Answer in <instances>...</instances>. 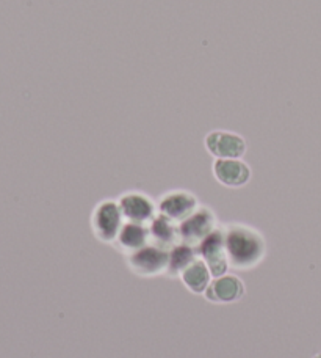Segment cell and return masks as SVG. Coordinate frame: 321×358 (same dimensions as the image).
Returning a JSON list of instances; mask_svg holds the SVG:
<instances>
[{
    "label": "cell",
    "mask_w": 321,
    "mask_h": 358,
    "mask_svg": "<svg viewBox=\"0 0 321 358\" xmlns=\"http://www.w3.org/2000/svg\"><path fill=\"white\" fill-rule=\"evenodd\" d=\"M223 233L229 268L249 272L263 263L267 257V241L259 229L248 223L232 222L223 225Z\"/></svg>",
    "instance_id": "cell-1"
},
{
    "label": "cell",
    "mask_w": 321,
    "mask_h": 358,
    "mask_svg": "<svg viewBox=\"0 0 321 358\" xmlns=\"http://www.w3.org/2000/svg\"><path fill=\"white\" fill-rule=\"evenodd\" d=\"M124 223L126 219L121 213L118 200H112V198L100 200L89 215V227H91L93 236L105 245H113L117 242Z\"/></svg>",
    "instance_id": "cell-2"
},
{
    "label": "cell",
    "mask_w": 321,
    "mask_h": 358,
    "mask_svg": "<svg viewBox=\"0 0 321 358\" xmlns=\"http://www.w3.org/2000/svg\"><path fill=\"white\" fill-rule=\"evenodd\" d=\"M168 259L170 250L151 242V244L140 248V250L127 255L126 263L132 273L143 278H152L166 273Z\"/></svg>",
    "instance_id": "cell-3"
},
{
    "label": "cell",
    "mask_w": 321,
    "mask_h": 358,
    "mask_svg": "<svg viewBox=\"0 0 321 358\" xmlns=\"http://www.w3.org/2000/svg\"><path fill=\"white\" fill-rule=\"evenodd\" d=\"M218 227L220 225H218L214 209L201 204L187 220L179 223V236H181L182 244L196 248Z\"/></svg>",
    "instance_id": "cell-4"
},
{
    "label": "cell",
    "mask_w": 321,
    "mask_h": 358,
    "mask_svg": "<svg viewBox=\"0 0 321 358\" xmlns=\"http://www.w3.org/2000/svg\"><path fill=\"white\" fill-rule=\"evenodd\" d=\"M118 204L126 222L151 225V222L158 215L157 201L141 190H127L121 194Z\"/></svg>",
    "instance_id": "cell-5"
},
{
    "label": "cell",
    "mask_w": 321,
    "mask_h": 358,
    "mask_svg": "<svg viewBox=\"0 0 321 358\" xmlns=\"http://www.w3.org/2000/svg\"><path fill=\"white\" fill-rule=\"evenodd\" d=\"M199 206H201V203H199L197 196L185 189H172L165 192L157 201L158 214L177 223V225L187 220Z\"/></svg>",
    "instance_id": "cell-6"
},
{
    "label": "cell",
    "mask_w": 321,
    "mask_h": 358,
    "mask_svg": "<svg viewBox=\"0 0 321 358\" xmlns=\"http://www.w3.org/2000/svg\"><path fill=\"white\" fill-rule=\"evenodd\" d=\"M204 146L215 159H243L248 151L245 137L234 131L215 129L204 138Z\"/></svg>",
    "instance_id": "cell-7"
},
{
    "label": "cell",
    "mask_w": 321,
    "mask_h": 358,
    "mask_svg": "<svg viewBox=\"0 0 321 358\" xmlns=\"http://www.w3.org/2000/svg\"><path fill=\"white\" fill-rule=\"evenodd\" d=\"M197 257L201 258L210 268L211 277H221L229 271V261L224 247L223 225L218 227L214 233L209 234L201 244L196 247Z\"/></svg>",
    "instance_id": "cell-8"
},
{
    "label": "cell",
    "mask_w": 321,
    "mask_h": 358,
    "mask_svg": "<svg viewBox=\"0 0 321 358\" xmlns=\"http://www.w3.org/2000/svg\"><path fill=\"white\" fill-rule=\"evenodd\" d=\"M246 286L240 277L235 273H224L221 277H215L209 285L204 297L207 302L215 305H230L245 297Z\"/></svg>",
    "instance_id": "cell-9"
},
{
    "label": "cell",
    "mask_w": 321,
    "mask_h": 358,
    "mask_svg": "<svg viewBox=\"0 0 321 358\" xmlns=\"http://www.w3.org/2000/svg\"><path fill=\"white\" fill-rule=\"evenodd\" d=\"M211 173L218 182L227 189H241L251 181L253 170L243 159H215Z\"/></svg>",
    "instance_id": "cell-10"
},
{
    "label": "cell",
    "mask_w": 321,
    "mask_h": 358,
    "mask_svg": "<svg viewBox=\"0 0 321 358\" xmlns=\"http://www.w3.org/2000/svg\"><path fill=\"white\" fill-rule=\"evenodd\" d=\"M147 244H151L149 225H140V223L126 222L113 247L117 248L118 252L123 253L124 257H127V255L140 250V248L146 247Z\"/></svg>",
    "instance_id": "cell-11"
},
{
    "label": "cell",
    "mask_w": 321,
    "mask_h": 358,
    "mask_svg": "<svg viewBox=\"0 0 321 358\" xmlns=\"http://www.w3.org/2000/svg\"><path fill=\"white\" fill-rule=\"evenodd\" d=\"M211 280H214V277H211L210 268L199 257L181 275L182 285L195 296H204Z\"/></svg>",
    "instance_id": "cell-12"
},
{
    "label": "cell",
    "mask_w": 321,
    "mask_h": 358,
    "mask_svg": "<svg viewBox=\"0 0 321 358\" xmlns=\"http://www.w3.org/2000/svg\"><path fill=\"white\" fill-rule=\"evenodd\" d=\"M151 242L160 247L171 250L172 247L181 244V236H179V225L163 215H157L149 225Z\"/></svg>",
    "instance_id": "cell-13"
},
{
    "label": "cell",
    "mask_w": 321,
    "mask_h": 358,
    "mask_svg": "<svg viewBox=\"0 0 321 358\" xmlns=\"http://www.w3.org/2000/svg\"><path fill=\"white\" fill-rule=\"evenodd\" d=\"M197 258V252L195 247H190L187 244H177L170 250V259H168V268H166L165 277L168 278H181L182 272L187 268L193 261Z\"/></svg>",
    "instance_id": "cell-14"
},
{
    "label": "cell",
    "mask_w": 321,
    "mask_h": 358,
    "mask_svg": "<svg viewBox=\"0 0 321 358\" xmlns=\"http://www.w3.org/2000/svg\"><path fill=\"white\" fill-rule=\"evenodd\" d=\"M312 358H321V352H318V354H315V355H313Z\"/></svg>",
    "instance_id": "cell-15"
}]
</instances>
